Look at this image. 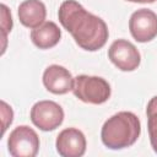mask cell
<instances>
[{
  "instance_id": "3957f363",
  "label": "cell",
  "mask_w": 157,
  "mask_h": 157,
  "mask_svg": "<svg viewBox=\"0 0 157 157\" xmlns=\"http://www.w3.org/2000/svg\"><path fill=\"white\" fill-rule=\"evenodd\" d=\"M74 94L85 103L102 104L110 97V86L107 80L99 76L78 75L75 77Z\"/></svg>"
},
{
  "instance_id": "30bf717a",
  "label": "cell",
  "mask_w": 157,
  "mask_h": 157,
  "mask_svg": "<svg viewBox=\"0 0 157 157\" xmlns=\"http://www.w3.org/2000/svg\"><path fill=\"white\" fill-rule=\"evenodd\" d=\"M20 22L27 28H37L44 23L47 16L45 5L40 0H25L18 6Z\"/></svg>"
},
{
  "instance_id": "277c9868",
  "label": "cell",
  "mask_w": 157,
  "mask_h": 157,
  "mask_svg": "<svg viewBox=\"0 0 157 157\" xmlns=\"http://www.w3.org/2000/svg\"><path fill=\"white\" fill-rule=\"evenodd\" d=\"M7 148L13 157H34L39 150V137L32 128L20 125L10 132Z\"/></svg>"
},
{
  "instance_id": "8992f818",
  "label": "cell",
  "mask_w": 157,
  "mask_h": 157,
  "mask_svg": "<svg viewBox=\"0 0 157 157\" xmlns=\"http://www.w3.org/2000/svg\"><path fill=\"white\" fill-rule=\"evenodd\" d=\"M129 29L136 42L146 43L157 36V15L150 9L135 11L129 20Z\"/></svg>"
},
{
  "instance_id": "7a4b0ae2",
  "label": "cell",
  "mask_w": 157,
  "mask_h": 157,
  "mask_svg": "<svg viewBox=\"0 0 157 157\" xmlns=\"http://www.w3.org/2000/svg\"><path fill=\"white\" fill-rule=\"evenodd\" d=\"M141 132L140 119L131 112L112 115L102 126L101 139L110 150H123L134 145Z\"/></svg>"
},
{
  "instance_id": "5b68a950",
  "label": "cell",
  "mask_w": 157,
  "mask_h": 157,
  "mask_svg": "<svg viewBox=\"0 0 157 157\" xmlns=\"http://www.w3.org/2000/svg\"><path fill=\"white\" fill-rule=\"evenodd\" d=\"M32 123L43 131H53L64 120L63 108L54 101H39L31 109Z\"/></svg>"
},
{
  "instance_id": "52a82bcc",
  "label": "cell",
  "mask_w": 157,
  "mask_h": 157,
  "mask_svg": "<svg viewBox=\"0 0 157 157\" xmlns=\"http://www.w3.org/2000/svg\"><path fill=\"white\" fill-rule=\"evenodd\" d=\"M110 61L121 71H134L139 67L141 56L136 47L126 39L114 40L108 50Z\"/></svg>"
},
{
  "instance_id": "6da1fadb",
  "label": "cell",
  "mask_w": 157,
  "mask_h": 157,
  "mask_svg": "<svg viewBox=\"0 0 157 157\" xmlns=\"http://www.w3.org/2000/svg\"><path fill=\"white\" fill-rule=\"evenodd\" d=\"M58 17L61 26L72 36L76 44L85 50L96 52L103 48L108 40L109 32L105 22L85 10L75 0L61 2Z\"/></svg>"
},
{
  "instance_id": "7c38bea8",
  "label": "cell",
  "mask_w": 157,
  "mask_h": 157,
  "mask_svg": "<svg viewBox=\"0 0 157 157\" xmlns=\"http://www.w3.org/2000/svg\"><path fill=\"white\" fill-rule=\"evenodd\" d=\"M147 130L150 136V142L153 151L157 153V96L152 97L147 103Z\"/></svg>"
},
{
  "instance_id": "4fadbf2b",
  "label": "cell",
  "mask_w": 157,
  "mask_h": 157,
  "mask_svg": "<svg viewBox=\"0 0 157 157\" xmlns=\"http://www.w3.org/2000/svg\"><path fill=\"white\" fill-rule=\"evenodd\" d=\"M12 29V17H11V12L7 9V6L5 4H1V34H2V52L1 54H4L5 48H6V37L7 33L11 32Z\"/></svg>"
},
{
  "instance_id": "ba28073f",
  "label": "cell",
  "mask_w": 157,
  "mask_h": 157,
  "mask_svg": "<svg viewBox=\"0 0 157 157\" xmlns=\"http://www.w3.org/2000/svg\"><path fill=\"white\" fill-rule=\"evenodd\" d=\"M56 151L63 157H81L86 152V137L76 128H67L56 137Z\"/></svg>"
},
{
  "instance_id": "5bb4252c",
  "label": "cell",
  "mask_w": 157,
  "mask_h": 157,
  "mask_svg": "<svg viewBox=\"0 0 157 157\" xmlns=\"http://www.w3.org/2000/svg\"><path fill=\"white\" fill-rule=\"evenodd\" d=\"M1 120H2V135L5 134L6 129L9 128V125L12 123L13 120V112H12V108L5 102V101H1Z\"/></svg>"
},
{
  "instance_id": "9c48e42d",
  "label": "cell",
  "mask_w": 157,
  "mask_h": 157,
  "mask_svg": "<svg viewBox=\"0 0 157 157\" xmlns=\"http://www.w3.org/2000/svg\"><path fill=\"white\" fill-rule=\"evenodd\" d=\"M75 78L71 72L60 65H50L43 72L44 87L54 94H65L74 88Z\"/></svg>"
},
{
  "instance_id": "8fae6325",
  "label": "cell",
  "mask_w": 157,
  "mask_h": 157,
  "mask_svg": "<svg viewBox=\"0 0 157 157\" xmlns=\"http://www.w3.org/2000/svg\"><path fill=\"white\" fill-rule=\"evenodd\" d=\"M61 38V31L53 21H47L39 27L32 29L31 39L39 49H50L55 47Z\"/></svg>"
},
{
  "instance_id": "9a60e30c",
  "label": "cell",
  "mask_w": 157,
  "mask_h": 157,
  "mask_svg": "<svg viewBox=\"0 0 157 157\" xmlns=\"http://www.w3.org/2000/svg\"><path fill=\"white\" fill-rule=\"evenodd\" d=\"M126 1H130V2H141V4H152L156 0H126Z\"/></svg>"
}]
</instances>
